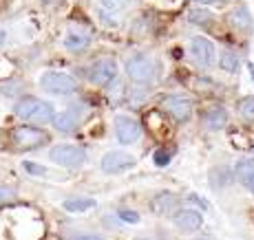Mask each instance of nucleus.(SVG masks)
I'll return each instance as SVG.
<instances>
[{"label":"nucleus","mask_w":254,"mask_h":240,"mask_svg":"<svg viewBox=\"0 0 254 240\" xmlns=\"http://www.w3.org/2000/svg\"><path fill=\"white\" fill-rule=\"evenodd\" d=\"M126 75L137 84H153L159 80V64L144 53H135L126 60Z\"/></svg>","instance_id":"1"},{"label":"nucleus","mask_w":254,"mask_h":240,"mask_svg":"<svg viewBox=\"0 0 254 240\" xmlns=\"http://www.w3.org/2000/svg\"><path fill=\"white\" fill-rule=\"evenodd\" d=\"M16 115L24 121H53L56 119V110L45 99L38 97H24L16 104Z\"/></svg>","instance_id":"2"},{"label":"nucleus","mask_w":254,"mask_h":240,"mask_svg":"<svg viewBox=\"0 0 254 240\" xmlns=\"http://www.w3.org/2000/svg\"><path fill=\"white\" fill-rule=\"evenodd\" d=\"M40 86L53 95H73L77 91V80L69 73L49 71L40 77Z\"/></svg>","instance_id":"3"},{"label":"nucleus","mask_w":254,"mask_h":240,"mask_svg":"<svg viewBox=\"0 0 254 240\" xmlns=\"http://www.w3.org/2000/svg\"><path fill=\"white\" fill-rule=\"evenodd\" d=\"M49 159L53 163L62 165V168H80L82 163H86V152L77 145H69V144H60L56 148H51Z\"/></svg>","instance_id":"4"},{"label":"nucleus","mask_w":254,"mask_h":240,"mask_svg":"<svg viewBox=\"0 0 254 240\" xmlns=\"http://www.w3.org/2000/svg\"><path fill=\"white\" fill-rule=\"evenodd\" d=\"M11 141L20 150L40 148L42 144H47V141H49V135L45 130L36 128V126H20V128H16L11 132Z\"/></svg>","instance_id":"5"},{"label":"nucleus","mask_w":254,"mask_h":240,"mask_svg":"<svg viewBox=\"0 0 254 240\" xmlns=\"http://www.w3.org/2000/svg\"><path fill=\"white\" fill-rule=\"evenodd\" d=\"M117 75V66L113 60H97L86 68V77L89 82H93L95 86H106L115 80Z\"/></svg>","instance_id":"6"},{"label":"nucleus","mask_w":254,"mask_h":240,"mask_svg":"<svg viewBox=\"0 0 254 240\" xmlns=\"http://www.w3.org/2000/svg\"><path fill=\"white\" fill-rule=\"evenodd\" d=\"M115 137L120 144H135V141L141 137V126L139 121H135L133 117H126V115H120L115 119Z\"/></svg>","instance_id":"7"},{"label":"nucleus","mask_w":254,"mask_h":240,"mask_svg":"<svg viewBox=\"0 0 254 240\" xmlns=\"http://www.w3.org/2000/svg\"><path fill=\"white\" fill-rule=\"evenodd\" d=\"M102 170L109 174H120L124 170H130L135 165V156H130L128 152H120V150H111L102 156Z\"/></svg>","instance_id":"8"},{"label":"nucleus","mask_w":254,"mask_h":240,"mask_svg":"<svg viewBox=\"0 0 254 240\" xmlns=\"http://www.w3.org/2000/svg\"><path fill=\"white\" fill-rule=\"evenodd\" d=\"M164 112H168L175 121H188L190 115H192V104L190 99H186L182 95H170L162 101Z\"/></svg>","instance_id":"9"},{"label":"nucleus","mask_w":254,"mask_h":240,"mask_svg":"<svg viewBox=\"0 0 254 240\" xmlns=\"http://www.w3.org/2000/svg\"><path fill=\"white\" fill-rule=\"evenodd\" d=\"M190 53H192L194 62L201 66H210L214 62V44L208 38H194L190 42Z\"/></svg>","instance_id":"10"},{"label":"nucleus","mask_w":254,"mask_h":240,"mask_svg":"<svg viewBox=\"0 0 254 240\" xmlns=\"http://www.w3.org/2000/svg\"><path fill=\"white\" fill-rule=\"evenodd\" d=\"M175 225H177L182 232L186 234H190V232H197L199 227H201V223H203V218H201V214L197 212V209H192V207H186V209H177L175 212Z\"/></svg>","instance_id":"11"},{"label":"nucleus","mask_w":254,"mask_h":240,"mask_svg":"<svg viewBox=\"0 0 254 240\" xmlns=\"http://www.w3.org/2000/svg\"><path fill=\"white\" fill-rule=\"evenodd\" d=\"M53 126H56V130H60V132H73V130H77V126H80V115L69 108V110L60 112V115H56Z\"/></svg>","instance_id":"12"},{"label":"nucleus","mask_w":254,"mask_h":240,"mask_svg":"<svg viewBox=\"0 0 254 240\" xmlns=\"http://www.w3.org/2000/svg\"><path fill=\"white\" fill-rule=\"evenodd\" d=\"M175 205H177V198H175V194H170V192H162L150 200L153 212L159 214V216H168V214L175 209Z\"/></svg>","instance_id":"13"},{"label":"nucleus","mask_w":254,"mask_h":240,"mask_svg":"<svg viewBox=\"0 0 254 240\" xmlns=\"http://www.w3.org/2000/svg\"><path fill=\"white\" fill-rule=\"evenodd\" d=\"M226 124H228V110L221 108V106L208 110L206 117H203V126H206L208 130H221Z\"/></svg>","instance_id":"14"},{"label":"nucleus","mask_w":254,"mask_h":240,"mask_svg":"<svg viewBox=\"0 0 254 240\" xmlns=\"http://www.w3.org/2000/svg\"><path fill=\"white\" fill-rule=\"evenodd\" d=\"M230 20L237 29H241V31H250L252 29V18H250V11H248L246 7H237L234 11L230 13Z\"/></svg>","instance_id":"15"},{"label":"nucleus","mask_w":254,"mask_h":240,"mask_svg":"<svg viewBox=\"0 0 254 240\" xmlns=\"http://www.w3.org/2000/svg\"><path fill=\"white\" fill-rule=\"evenodd\" d=\"M234 174H237V179L241 181L243 185H248L250 181L254 179V161L250 159H243L237 163V170H234Z\"/></svg>","instance_id":"16"},{"label":"nucleus","mask_w":254,"mask_h":240,"mask_svg":"<svg viewBox=\"0 0 254 240\" xmlns=\"http://www.w3.org/2000/svg\"><path fill=\"white\" fill-rule=\"evenodd\" d=\"M62 207H64L66 212H86V209L95 207V200L93 198H69L62 203Z\"/></svg>","instance_id":"17"},{"label":"nucleus","mask_w":254,"mask_h":240,"mask_svg":"<svg viewBox=\"0 0 254 240\" xmlns=\"http://www.w3.org/2000/svg\"><path fill=\"white\" fill-rule=\"evenodd\" d=\"M219 64L226 73H237L239 71V57L237 53L230 51V48H226V51L221 53V60H219Z\"/></svg>","instance_id":"18"},{"label":"nucleus","mask_w":254,"mask_h":240,"mask_svg":"<svg viewBox=\"0 0 254 240\" xmlns=\"http://www.w3.org/2000/svg\"><path fill=\"white\" fill-rule=\"evenodd\" d=\"M188 20L192 24H199V27H208L214 18L210 11H206V9H192V11L188 13Z\"/></svg>","instance_id":"19"},{"label":"nucleus","mask_w":254,"mask_h":240,"mask_svg":"<svg viewBox=\"0 0 254 240\" xmlns=\"http://www.w3.org/2000/svg\"><path fill=\"white\" fill-rule=\"evenodd\" d=\"M89 38L86 36H77V33H69V36L64 38V47L71 48V51H77V48H84L89 47Z\"/></svg>","instance_id":"20"},{"label":"nucleus","mask_w":254,"mask_h":240,"mask_svg":"<svg viewBox=\"0 0 254 240\" xmlns=\"http://www.w3.org/2000/svg\"><path fill=\"white\" fill-rule=\"evenodd\" d=\"M239 112H241L246 119H254V95L239 101Z\"/></svg>","instance_id":"21"},{"label":"nucleus","mask_w":254,"mask_h":240,"mask_svg":"<svg viewBox=\"0 0 254 240\" xmlns=\"http://www.w3.org/2000/svg\"><path fill=\"white\" fill-rule=\"evenodd\" d=\"M170 156H173V154H170L168 150L159 148V150H155V154H153V161H155V165H159V168H164V165H168Z\"/></svg>","instance_id":"22"},{"label":"nucleus","mask_w":254,"mask_h":240,"mask_svg":"<svg viewBox=\"0 0 254 240\" xmlns=\"http://www.w3.org/2000/svg\"><path fill=\"white\" fill-rule=\"evenodd\" d=\"M64 240H106V238H104V236H100V234L75 232V234H69V236H64Z\"/></svg>","instance_id":"23"},{"label":"nucleus","mask_w":254,"mask_h":240,"mask_svg":"<svg viewBox=\"0 0 254 240\" xmlns=\"http://www.w3.org/2000/svg\"><path fill=\"white\" fill-rule=\"evenodd\" d=\"M117 216H120L122 220H126V223H130V225L139 223V214L133 212V209H120V212H117Z\"/></svg>","instance_id":"24"},{"label":"nucleus","mask_w":254,"mask_h":240,"mask_svg":"<svg viewBox=\"0 0 254 240\" xmlns=\"http://www.w3.org/2000/svg\"><path fill=\"white\" fill-rule=\"evenodd\" d=\"M22 168L27 170L29 174H36V176H45V174H47V170L42 168V165H38V163H31V161H24V163H22Z\"/></svg>","instance_id":"25"},{"label":"nucleus","mask_w":254,"mask_h":240,"mask_svg":"<svg viewBox=\"0 0 254 240\" xmlns=\"http://www.w3.org/2000/svg\"><path fill=\"white\" fill-rule=\"evenodd\" d=\"M117 7H120V4H117L115 0H102V9H109V11H115Z\"/></svg>","instance_id":"26"},{"label":"nucleus","mask_w":254,"mask_h":240,"mask_svg":"<svg viewBox=\"0 0 254 240\" xmlns=\"http://www.w3.org/2000/svg\"><path fill=\"white\" fill-rule=\"evenodd\" d=\"M9 196H13V192L9 188H0V200H7Z\"/></svg>","instance_id":"27"},{"label":"nucleus","mask_w":254,"mask_h":240,"mask_svg":"<svg viewBox=\"0 0 254 240\" xmlns=\"http://www.w3.org/2000/svg\"><path fill=\"white\" fill-rule=\"evenodd\" d=\"M194 2H226V0H194Z\"/></svg>","instance_id":"28"},{"label":"nucleus","mask_w":254,"mask_h":240,"mask_svg":"<svg viewBox=\"0 0 254 240\" xmlns=\"http://www.w3.org/2000/svg\"><path fill=\"white\" fill-rule=\"evenodd\" d=\"M248 188H250V192H252V194H254V179H252V181H250V183H248Z\"/></svg>","instance_id":"29"},{"label":"nucleus","mask_w":254,"mask_h":240,"mask_svg":"<svg viewBox=\"0 0 254 240\" xmlns=\"http://www.w3.org/2000/svg\"><path fill=\"white\" fill-rule=\"evenodd\" d=\"M4 44V31H0V47Z\"/></svg>","instance_id":"30"},{"label":"nucleus","mask_w":254,"mask_h":240,"mask_svg":"<svg viewBox=\"0 0 254 240\" xmlns=\"http://www.w3.org/2000/svg\"><path fill=\"white\" fill-rule=\"evenodd\" d=\"M194 240H212V238H194Z\"/></svg>","instance_id":"31"}]
</instances>
